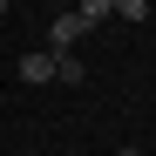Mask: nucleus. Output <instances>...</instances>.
Returning a JSON list of instances; mask_svg holds the SVG:
<instances>
[{"mask_svg":"<svg viewBox=\"0 0 156 156\" xmlns=\"http://www.w3.org/2000/svg\"><path fill=\"white\" fill-rule=\"evenodd\" d=\"M88 27H82V14H55L48 20V55H75V41H82Z\"/></svg>","mask_w":156,"mask_h":156,"instance_id":"1","label":"nucleus"},{"mask_svg":"<svg viewBox=\"0 0 156 156\" xmlns=\"http://www.w3.org/2000/svg\"><path fill=\"white\" fill-rule=\"evenodd\" d=\"M20 82H27V88L55 82V55H48V48H34V55H20Z\"/></svg>","mask_w":156,"mask_h":156,"instance_id":"2","label":"nucleus"},{"mask_svg":"<svg viewBox=\"0 0 156 156\" xmlns=\"http://www.w3.org/2000/svg\"><path fill=\"white\" fill-rule=\"evenodd\" d=\"M82 75H88L82 55H55V82H61V88H82Z\"/></svg>","mask_w":156,"mask_h":156,"instance_id":"3","label":"nucleus"},{"mask_svg":"<svg viewBox=\"0 0 156 156\" xmlns=\"http://www.w3.org/2000/svg\"><path fill=\"white\" fill-rule=\"evenodd\" d=\"M75 14H82V27H102V20L115 14V0H82V7H75Z\"/></svg>","mask_w":156,"mask_h":156,"instance_id":"4","label":"nucleus"},{"mask_svg":"<svg viewBox=\"0 0 156 156\" xmlns=\"http://www.w3.org/2000/svg\"><path fill=\"white\" fill-rule=\"evenodd\" d=\"M115 14L122 20H149V0H115Z\"/></svg>","mask_w":156,"mask_h":156,"instance_id":"5","label":"nucleus"},{"mask_svg":"<svg viewBox=\"0 0 156 156\" xmlns=\"http://www.w3.org/2000/svg\"><path fill=\"white\" fill-rule=\"evenodd\" d=\"M115 156H143V149H136V143H122V149H115Z\"/></svg>","mask_w":156,"mask_h":156,"instance_id":"6","label":"nucleus"},{"mask_svg":"<svg viewBox=\"0 0 156 156\" xmlns=\"http://www.w3.org/2000/svg\"><path fill=\"white\" fill-rule=\"evenodd\" d=\"M0 20H7V0H0Z\"/></svg>","mask_w":156,"mask_h":156,"instance_id":"7","label":"nucleus"}]
</instances>
